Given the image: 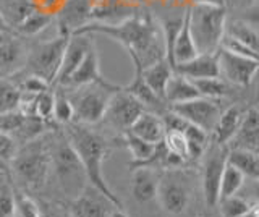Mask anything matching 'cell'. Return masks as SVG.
I'll return each instance as SVG.
<instances>
[{"label":"cell","mask_w":259,"mask_h":217,"mask_svg":"<svg viewBox=\"0 0 259 217\" xmlns=\"http://www.w3.org/2000/svg\"><path fill=\"white\" fill-rule=\"evenodd\" d=\"M63 133L67 135L68 141L71 143L73 149H75L81 164H83L88 183H91L94 188L104 193L115 206L123 207L121 199L109 187L102 170L104 162L110 156L112 143L101 132L94 130L89 125L76 123V122L65 125Z\"/></svg>","instance_id":"6da1fadb"},{"label":"cell","mask_w":259,"mask_h":217,"mask_svg":"<svg viewBox=\"0 0 259 217\" xmlns=\"http://www.w3.org/2000/svg\"><path fill=\"white\" fill-rule=\"evenodd\" d=\"M8 173H12L23 191H39L46 187L52 175L51 136H49V132L36 140L18 146Z\"/></svg>","instance_id":"7a4b0ae2"},{"label":"cell","mask_w":259,"mask_h":217,"mask_svg":"<svg viewBox=\"0 0 259 217\" xmlns=\"http://www.w3.org/2000/svg\"><path fill=\"white\" fill-rule=\"evenodd\" d=\"M49 136H51L52 175H55L63 193L76 198L88 183L83 164L60 126H55L49 132Z\"/></svg>","instance_id":"3957f363"},{"label":"cell","mask_w":259,"mask_h":217,"mask_svg":"<svg viewBox=\"0 0 259 217\" xmlns=\"http://www.w3.org/2000/svg\"><path fill=\"white\" fill-rule=\"evenodd\" d=\"M73 107V122L83 125H97L105 114L110 98L121 86L110 83H89L81 86H60Z\"/></svg>","instance_id":"277c9868"},{"label":"cell","mask_w":259,"mask_h":217,"mask_svg":"<svg viewBox=\"0 0 259 217\" xmlns=\"http://www.w3.org/2000/svg\"><path fill=\"white\" fill-rule=\"evenodd\" d=\"M229 9L224 5H190L188 23L198 54L215 52L225 34Z\"/></svg>","instance_id":"5b68a950"},{"label":"cell","mask_w":259,"mask_h":217,"mask_svg":"<svg viewBox=\"0 0 259 217\" xmlns=\"http://www.w3.org/2000/svg\"><path fill=\"white\" fill-rule=\"evenodd\" d=\"M68 39L70 36L57 34L54 39H44V41L31 42L24 67L18 73L37 76L51 86H54L57 75L60 71L63 52L65 47H67Z\"/></svg>","instance_id":"8992f818"},{"label":"cell","mask_w":259,"mask_h":217,"mask_svg":"<svg viewBox=\"0 0 259 217\" xmlns=\"http://www.w3.org/2000/svg\"><path fill=\"white\" fill-rule=\"evenodd\" d=\"M157 199L165 212L178 215L186 211L191 201V179L183 167L160 172Z\"/></svg>","instance_id":"52a82bcc"},{"label":"cell","mask_w":259,"mask_h":217,"mask_svg":"<svg viewBox=\"0 0 259 217\" xmlns=\"http://www.w3.org/2000/svg\"><path fill=\"white\" fill-rule=\"evenodd\" d=\"M199 160H201V187H202L204 201L209 207H215L219 201V185H221L222 172L227 164V146L209 140Z\"/></svg>","instance_id":"ba28073f"},{"label":"cell","mask_w":259,"mask_h":217,"mask_svg":"<svg viewBox=\"0 0 259 217\" xmlns=\"http://www.w3.org/2000/svg\"><path fill=\"white\" fill-rule=\"evenodd\" d=\"M225 107H227L225 99H209V98H202V96L186 102L168 106V109L175 112L177 115H180L194 126L201 128L207 135H210V132H212L214 125L217 123V120Z\"/></svg>","instance_id":"9c48e42d"},{"label":"cell","mask_w":259,"mask_h":217,"mask_svg":"<svg viewBox=\"0 0 259 217\" xmlns=\"http://www.w3.org/2000/svg\"><path fill=\"white\" fill-rule=\"evenodd\" d=\"M144 110L146 109L140 101H136L132 94L123 91V88H120L110 98L101 122H104L110 130L118 132L121 136L130 130V126Z\"/></svg>","instance_id":"30bf717a"},{"label":"cell","mask_w":259,"mask_h":217,"mask_svg":"<svg viewBox=\"0 0 259 217\" xmlns=\"http://www.w3.org/2000/svg\"><path fill=\"white\" fill-rule=\"evenodd\" d=\"M217 59H219V76L224 81L238 88H248L253 83L259 68L257 59L243 57V55L224 51L221 47L217 49Z\"/></svg>","instance_id":"8fae6325"},{"label":"cell","mask_w":259,"mask_h":217,"mask_svg":"<svg viewBox=\"0 0 259 217\" xmlns=\"http://www.w3.org/2000/svg\"><path fill=\"white\" fill-rule=\"evenodd\" d=\"M31 39L16 34L13 29L0 31V78H10L23 70Z\"/></svg>","instance_id":"7c38bea8"},{"label":"cell","mask_w":259,"mask_h":217,"mask_svg":"<svg viewBox=\"0 0 259 217\" xmlns=\"http://www.w3.org/2000/svg\"><path fill=\"white\" fill-rule=\"evenodd\" d=\"M113 207L118 206L91 183H86L79 195L71 199L70 214L71 217H109Z\"/></svg>","instance_id":"4fadbf2b"},{"label":"cell","mask_w":259,"mask_h":217,"mask_svg":"<svg viewBox=\"0 0 259 217\" xmlns=\"http://www.w3.org/2000/svg\"><path fill=\"white\" fill-rule=\"evenodd\" d=\"M93 21V12L89 0H67L63 9L55 15L54 23L57 25V34L71 36L88 23Z\"/></svg>","instance_id":"5bb4252c"},{"label":"cell","mask_w":259,"mask_h":217,"mask_svg":"<svg viewBox=\"0 0 259 217\" xmlns=\"http://www.w3.org/2000/svg\"><path fill=\"white\" fill-rule=\"evenodd\" d=\"M94 42H96L94 36H91V34H73V36H70L67 47H65V52H63L60 71H59V75H57L54 86H63L68 81L70 75L78 68L79 63L83 62L84 55L89 51V47H91Z\"/></svg>","instance_id":"9a60e30c"},{"label":"cell","mask_w":259,"mask_h":217,"mask_svg":"<svg viewBox=\"0 0 259 217\" xmlns=\"http://www.w3.org/2000/svg\"><path fill=\"white\" fill-rule=\"evenodd\" d=\"M227 148H240L253 152L259 151V110L254 104L245 109L238 130L235 132Z\"/></svg>","instance_id":"2e32d148"},{"label":"cell","mask_w":259,"mask_h":217,"mask_svg":"<svg viewBox=\"0 0 259 217\" xmlns=\"http://www.w3.org/2000/svg\"><path fill=\"white\" fill-rule=\"evenodd\" d=\"M174 71L183 75L188 79H201V78H215L219 76V59L217 51L207 54H198L193 59L177 63Z\"/></svg>","instance_id":"e0dca14e"},{"label":"cell","mask_w":259,"mask_h":217,"mask_svg":"<svg viewBox=\"0 0 259 217\" xmlns=\"http://www.w3.org/2000/svg\"><path fill=\"white\" fill-rule=\"evenodd\" d=\"M104 81H107V79L101 73V59H99V52H97V47L94 42L89 47L83 62H81L78 68L70 75L68 81L63 86H81V84L104 83Z\"/></svg>","instance_id":"ac0fdd59"},{"label":"cell","mask_w":259,"mask_h":217,"mask_svg":"<svg viewBox=\"0 0 259 217\" xmlns=\"http://www.w3.org/2000/svg\"><path fill=\"white\" fill-rule=\"evenodd\" d=\"M243 114H245V109L240 107L238 104H230V106H227L221 114V117H219L217 123L214 125L212 132H210L209 140L217 144H224V146H227L229 141L233 138L235 132L238 130Z\"/></svg>","instance_id":"d6986e66"},{"label":"cell","mask_w":259,"mask_h":217,"mask_svg":"<svg viewBox=\"0 0 259 217\" xmlns=\"http://www.w3.org/2000/svg\"><path fill=\"white\" fill-rule=\"evenodd\" d=\"M160 172L149 167H138L133 168L132 177V195L138 203H149L157 198Z\"/></svg>","instance_id":"ffe728a7"},{"label":"cell","mask_w":259,"mask_h":217,"mask_svg":"<svg viewBox=\"0 0 259 217\" xmlns=\"http://www.w3.org/2000/svg\"><path fill=\"white\" fill-rule=\"evenodd\" d=\"M128 133H132L148 143L157 144L164 140V136H165V125L162 122L160 115L149 110H144L143 114L135 120L133 125L130 126Z\"/></svg>","instance_id":"44dd1931"},{"label":"cell","mask_w":259,"mask_h":217,"mask_svg":"<svg viewBox=\"0 0 259 217\" xmlns=\"http://www.w3.org/2000/svg\"><path fill=\"white\" fill-rule=\"evenodd\" d=\"M190 9V7H188ZM194 55H198V49L194 46L191 31H190V23H188V10H186L183 25L180 28V31L177 33L174 44H172V54H170V63L172 67H175L177 63H182L193 59Z\"/></svg>","instance_id":"7402d4cb"},{"label":"cell","mask_w":259,"mask_h":217,"mask_svg":"<svg viewBox=\"0 0 259 217\" xmlns=\"http://www.w3.org/2000/svg\"><path fill=\"white\" fill-rule=\"evenodd\" d=\"M199 96L201 94L198 93L196 88H194L191 79L185 78L183 75L174 71L172 76H170V79H168L167 86H165L164 101L168 104V106H172V104H180V102L196 99V98H199Z\"/></svg>","instance_id":"603a6c76"},{"label":"cell","mask_w":259,"mask_h":217,"mask_svg":"<svg viewBox=\"0 0 259 217\" xmlns=\"http://www.w3.org/2000/svg\"><path fill=\"white\" fill-rule=\"evenodd\" d=\"M172 73H174V67L170 65L167 59H162L141 70V75L146 84H148L151 88V91L156 96H159L160 99H164L165 86L168 83L170 76H172Z\"/></svg>","instance_id":"cb8c5ba5"},{"label":"cell","mask_w":259,"mask_h":217,"mask_svg":"<svg viewBox=\"0 0 259 217\" xmlns=\"http://www.w3.org/2000/svg\"><path fill=\"white\" fill-rule=\"evenodd\" d=\"M256 20H248V18H233L227 20L225 23V34L230 36L237 41L248 46L249 49L257 52V28H256Z\"/></svg>","instance_id":"d4e9b609"},{"label":"cell","mask_w":259,"mask_h":217,"mask_svg":"<svg viewBox=\"0 0 259 217\" xmlns=\"http://www.w3.org/2000/svg\"><path fill=\"white\" fill-rule=\"evenodd\" d=\"M227 164L238 168L246 179L257 180V177H259L257 152L240 149V148H227Z\"/></svg>","instance_id":"484cf974"},{"label":"cell","mask_w":259,"mask_h":217,"mask_svg":"<svg viewBox=\"0 0 259 217\" xmlns=\"http://www.w3.org/2000/svg\"><path fill=\"white\" fill-rule=\"evenodd\" d=\"M34 10L32 0H0V17L10 29H15Z\"/></svg>","instance_id":"4316f807"},{"label":"cell","mask_w":259,"mask_h":217,"mask_svg":"<svg viewBox=\"0 0 259 217\" xmlns=\"http://www.w3.org/2000/svg\"><path fill=\"white\" fill-rule=\"evenodd\" d=\"M120 143L123 144V146L128 148L130 154H132V162H130V168H133L136 165H140L143 162H146L151 156L154 149H156L157 144H152V143H148L141 138H138V136L132 135V133H123L120 136Z\"/></svg>","instance_id":"83f0119b"},{"label":"cell","mask_w":259,"mask_h":217,"mask_svg":"<svg viewBox=\"0 0 259 217\" xmlns=\"http://www.w3.org/2000/svg\"><path fill=\"white\" fill-rule=\"evenodd\" d=\"M52 23H54V17H51V15H47V13L34 10L29 15V17L24 18L13 31L16 34H20V36L26 37V39H34L40 33H44V31L51 26Z\"/></svg>","instance_id":"f1b7e54d"},{"label":"cell","mask_w":259,"mask_h":217,"mask_svg":"<svg viewBox=\"0 0 259 217\" xmlns=\"http://www.w3.org/2000/svg\"><path fill=\"white\" fill-rule=\"evenodd\" d=\"M194 88L202 98L209 99H225L232 94V84H229L221 76L215 78H201V79H191Z\"/></svg>","instance_id":"f546056e"},{"label":"cell","mask_w":259,"mask_h":217,"mask_svg":"<svg viewBox=\"0 0 259 217\" xmlns=\"http://www.w3.org/2000/svg\"><path fill=\"white\" fill-rule=\"evenodd\" d=\"M21 90L12 78H0V115L20 107Z\"/></svg>","instance_id":"4dcf8cb0"},{"label":"cell","mask_w":259,"mask_h":217,"mask_svg":"<svg viewBox=\"0 0 259 217\" xmlns=\"http://www.w3.org/2000/svg\"><path fill=\"white\" fill-rule=\"evenodd\" d=\"M75 114H73V107L67 98V94L60 86H54V112L52 120L55 125L65 126L73 122Z\"/></svg>","instance_id":"1f68e13d"},{"label":"cell","mask_w":259,"mask_h":217,"mask_svg":"<svg viewBox=\"0 0 259 217\" xmlns=\"http://www.w3.org/2000/svg\"><path fill=\"white\" fill-rule=\"evenodd\" d=\"M246 177L243 175L238 168H235L230 164H225V168L222 172V179H221V185H219V199L237 195L240 191V188L245 183Z\"/></svg>","instance_id":"d6a6232c"},{"label":"cell","mask_w":259,"mask_h":217,"mask_svg":"<svg viewBox=\"0 0 259 217\" xmlns=\"http://www.w3.org/2000/svg\"><path fill=\"white\" fill-rule=\"evenodd\" d=\"M217 206H219V211H221L222 217H243L256 204H251L249 201L243 199L237 195H232V196L219 199Z\"/></svg>","instance_id":"836d02e7"},{"label":"cell","mask_w":259,"mask_h":217,"mask_svg":"<svg viewBox=\"0 0 259 217\" xmlns=\"http://www.w3.org/2000/svg\"><path fill=\"white\" fill-rule=\"evenodd\" d=\"M162 143H164V146L167 148V151L170 152V154L180 157L183 162H190L188 143H186V138H185V135L182 132L167 130Z\"/></svg>","instance_id":"e575fe53"},{"label":"cell","mask_w":259,"mask_h":217,"mask_svg":"<svg viewBox=\"0 0 259 217\" xmlns=\"http://www.w3.org/2000/svg\"><path fill=\"white\" fill-rule=\"evenodd\" d=\"M16 151H18V144L13 141L12 136L0 132V173H8Z\"/></svg>","instance_id":"d590c367"},{"label":"cell","mask_w":259,"mask_h":217,"mask_svg":"<svg viewBox=\"0 0 259 217\" xmlns=\"http://www.w3.org/2000/svg\"><path fill=\"white\" fill-rule=\"evenodd\" d=\"M34 112L36 115L47 122H54L52 112H54V86L44 93H39L34 99Z\"/></svg>","instance_id":"8d00e7d4"},{"label":"cell","mask_w":259,"mask_h":217,"mask_svg":"<svg viewBox=\"0 0 259 217\" xmlns=\"http://www.w3.org/2000/svg\"><path fill=\"white\" fill-rule=\"evenodd\" d=\"M15 214L13 187L8 182L0 183V217H12Z\"/></svg>","instance_id":"74e56055"},{"label":"cell","mask_w":259,"mask_h":217,"mask_svg":"<svg viewBox=\"0 0 259 217\" xmlns=\"http://www.w3.org/2000/svg\"><path fill=\"white\" fill-rule=\"evenodd\" d=\"M219 47L224 51H229L232 54H237V55H243V57H249V59H257V52L249 49L248 46H245L243 42L237 41V39H233L230 36L224 34V37L221 39V44Z\"/></svg>","instance_id":"f35d334b"},{"label":"cell","mask_w":259,"mask_h":217,"mask_svg":"<svg viewBox=\"0 0 259 217\" xmlns=\"http://www.w3.org/2000/svg\"><path fill=\"white\" fill-rule=\"evenodd\" d=\"M65 4H67V0H32V5H34V9L37 12L47 13L54 18L63 9Z\"/></svg>","instance_id":"ab89813d"},{"label":"cell","mask_w":259,"mask_h":217,"mask_svg":"<svg viewBox=\"0 0 259 217\" xmlns=\"http://www.w3.org/2000/svg\"><path fill=\"white\" fill-rule=\"evenodd\" d=\"M257 2H259V0H232L230 7H235V9L241 10V12L254 13L257 10Z\"/></svg>","instance_id":"60d3db41"},{"label":"cell","mask_w":259,"mask_h":217,"mask_svg":"<svg viewBox=\"0 0 259 217\" xmlns=\"http://www.w3.org/2000/svg\"><path fill=\"white\" fill-rule=\"evenodd\" d=\"M191 5H224V4L221 0H191Z\"/></svg>","instance_id":"b9f144b4"},{"label":"cell","mask_w":259,"mask_h":217,"mask_svg":"<svg viewBox=\"0 0 259 217\" xmlns=\"http://www.w3.org/2000/svg\"><path fill=\"white\" fill-rule=\"evenodd\" d=\"M109 217H130V215L121 207H113L110 211V214H109Z\"/></svg>","instance_id":"7bdbcfd3"},{"label":"cell","mask_w":259,"mask_h":217,"mask_svg":"<svg viewBox=\"0 0 259 217\" xmlns=\"http://www.w3.org/2000/svg\"><path fill=\"white\" fill-rule=\"evenodd\" d=\"M243 217H257V207H256V206H253V207H251L249 211H248L245 215H243Z\"/></svg>","instance_id":"ee69618b"},{"label":"cell","mask_w":259,"mask_h":217,"mask_svg":"<svg viewBox=\"0 0 259 217\" xmlns=\"http://www.w3.org/2000/svg\"><path fill=\"white\" fill-rule=\"evenodd\" d=\"M8 29H10V28L7 26V23L4 21V18L0 17V31H8Z\"/></svg>","instance_id":"f6af8a7d"},{"label":"cell","mask_w":259,"mask_h":217,"mask_svg":"<svg viewBox=\"0 0 259 217\" xmlns=\"http://www.w3.org/2000/svg\"><path fill=\"white\" fill-rule=\"evenodd\" d=\"M221 2L227 7V9H229V7H230V4H232V0H221Z\"/></svg>","instance_id":"bcb514c9"}]
</instances>
